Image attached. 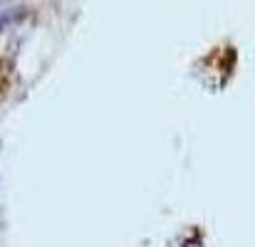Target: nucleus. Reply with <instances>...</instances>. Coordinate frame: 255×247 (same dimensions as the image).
<instances>
[]
</instances>
